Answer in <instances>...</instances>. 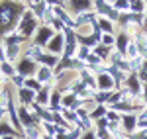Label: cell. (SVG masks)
I'll return each mask as SVG.
<instances>
[{"instance_id": "obj_1", "label": "cell", "mask_w": 147, "mask_h": 139, "mask_svg": "<svg viewBox=\"0 0 147 139\" xmlns=\"http://www.w3.org/2000/svg\"><path fill=\"white\" fill-rule=\"evenodd\" d=\"M20 16V8L14 6L12 2H2L0 4V34L12 30L16 18Z\"/></svg>"}, {"instance_id": "obj_2", "label": "cell", "mask_w": 147, "mask_h": 139, "mask_svg": "<svg viewBox=\"0 0 147 139\" xmlns=\"http://www.w3.org/2000/svg\"><path fill=\"white\" fill-rule=\"evenodd\" d=\"M35 28V24H34V20H32V16L30 14H26L22 18V24H20V30H22L24 34H30L32 30Z\"/></svg>"}, {"instance_id": "obj_3", "label": "cell", "mask_w": 147, "mask_h": 139, "mask_svg": "<svg viewBox=\"0 0 147 139\" xmlns=\"http://www.w3.org/2000/svg\"><path fill=\"white\" fill-rule=\"evenodd\" d=\"M20 71H22V75H30V73H34V63L28 61V59H24L22 63H20Z\"/></svg>"}, {"instance_id": "obj_4", "label": "cell", "mask_w": 147, "mask_h": 139, "mask_svg": "<svg viewBox=\"0 0 147 139\" xmlns=\"http://www.w3.org/2000/svg\"><path fill=\"white\" fill-rule=\"evenodd\" d=\"M0 73H4L6 77H14V69H12V65H8V63H2L0 65Z\"/></svg>"}, {"instance_id": "obj_5", "label": "cell", "mask_w": 147, "mask_h": 139, "mask_svg": "<svg viewBox=\"0 0 147 139\" xmlns=\"http://www.w3.org/2000/svg\"><path fill=\"white\" fill-rule=\"evenodd\" d=\"M20 120H24V124H26V126H32V118L28 116V112H26L24 108H20Z\"/></svg>"}, {"instance_id": "obj_6", "label": "cell", "mask_w": 147, "mask_h": 139, "mask_svg": "<svg viewBox=\"0 0 147 139\" xmlns=\"http://www.w3.org/2000/svg\"><path fill=\"white\" fill-rule=\"evenodd\" d=\"M32 96H34V94H32V90H28V88H22V90H20V98H22L24 102L32 100Z\"/></svg>"}, {"instance_id": "obj_7", "label": "cell", "mask_w": 147, "mask_h": 139, "mask_svg": "<svg viewBox=\"0 0 147 139\" xmlns=\"http://www.w3.org/2000/svg\"><path fill=\"white\" fill-rule=\"evenodd\" d=\"M49 47H51V51H59V49H61V37H57L55 41H51Z\"/></svg>"}, {"instance_id": "obj_8", "label": "cell", "mask_w": 147, "mask_h": 139, "mask_svg": "<svg viewBox=\"0 0 147 139\" xmlns=\"http://www.w3.org/2000/svg\"><path fill=\"white\" fill-rule=\"evenodd\" d=\"M49 34H51V32H49V30H43V32H41V34H39V43H41V41H45L47 37H49Z\"/></svg>"}, {"instance_id": "obj_9", "label": "cell", "mask_w": 147, "mask_h": 139, "mask_svg": "<svg viewBox=\"0 0 147 139\" xmlns=\"http://www.w3.org/2000/svg\"><path fill=\"white\" fill-rule=\"evenodd\" d=\"M134 122H136V120H134V118H125V128H134Z\"/></svg>"}, {"instance_id": "obj_10", "label": "cell", "mask_w": 147, "mask_h": 139, "mask_svg": "<svg viewBox=\"0 0 147 139\" xmlns=\"http://www.w3.org/2000/svg\"><path fill=\"white\" fill-rule=\"evenodd\" d=\"M100 84L102 86H110V81H108L106 77H100Z\"/></svg>"}, {"instance_id": "obj_11", "label": "cell", "mask_w": 147, "mask_h": 139, "mask_svg": "<svg viewBox=\"0 0 147 139\" xmlns=\"http://www.w3.org/2000/svg\"><path fill=\"white\" fill-rule=\"evenodd\" d=\"M41 59L45 61L47 65H53V63H55V59H53V57H41Z\"/></svg>"}, {"instance_id": "obj_12", "label": "cell", "mask_w": 147, "mask_h": 139, "mask_svg": "<svg viewBox=\"0 0 147 139\" xmlns=\"http://www.w3.org/2000/svg\"><path fill=\"white\" fill-rule=\"evenodd\" d=\"M145 100H147V88H145Z\"/></svg>"}, {"instance_id": "obj_13", "label": "cell", "mask_w": 147, "mask_h": 139, "mask_svg": "<svg viewBox=\"0 0 147 139\" xmlns=\"http://www.w3.org/2000/svg\"><path fill=\"white\" fill-rule=\"evenodd\" d=\"M145 77H147V67H145Z\"/></svg>"}]
</instances>
